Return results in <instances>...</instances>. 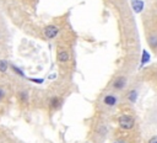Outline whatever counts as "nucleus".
<instances>
[{
    "mask_svg": "<svg viewBox=\"0 0 157 143\" xmlns=\"http://www.w3.org/2000/svg\"><path fill=\"white\" fill-rule=\"evenodd\" d=\"M118 123H119L120 128H123L125 131H129V129H131L134 127L135 120L130 115H121V116L118 117Z\"/></svg>",
    "mask_w": 157,
    "mask_h": 143,
    "instance_id": "nucleus-1",
    "label": "nucleus"
},
{
    "mask_svg": "<svg viewBox=\"0 0 157 143\" xmlns=\"http://www.w3.org/2000/svg\"><path fill=\"white\" fill-rule=\"evenodd\" d=\"M59 32H60V30H59V27L55 26V25H48V26H45L44 30H43V33H44L45 38H48V39L55 38V37L59 35Z\"/></svg>",
    "mask_w": 157,
    "mask_h": 143,
    "instance_id": "nucleus-2",
    "label": "nucleus"
},
{
    "mask_svg": "<svg viewBox=\"0 0 157 143\" xmlns=\"http://www.w3.org/2000/svg\"><path fill=\"white\" fill-rule=\"evenodd\" d=\"M102 102H103L105 106H108V107H114V106L119 102V100H118V97H117L115 95H113V94H107V95H104Z\"/></svg>",
    "mask_w": 157,
    "mask_h": 143,
    "instance_id": "nucleus-3",
    "label": "nucleus"
},
{
    "mask_svg": "<svg viewBox=\"0 0 157 143\" xmlns=\"http://www.w3.org/2000/svg\"><path fill=\"white\" fill-rule=\"evenodd\" d=\"M125 85H126V78L125 76H123V75H119V76H117L115 79H114V81H113V89H115V90H123L124 88H125Z\"/></svg>",
    "mask_w": 157,
    "mask_h": 143,
    "instance_id": "nucleus-4",
    "label": "nucleus"
},
{
    "mask_svg": "<svg viewBox=\"0 0 157 143\" xmlns=\"http://www.w3.org/2000/svg\"><path fill=\"white\" fill-rule=\"evenodd\" d=\"M70 52L69 51H66V49H59L58 51V53H56V59H58V62H60V63H66V62H69L70 60Z\"/></svg>",
    "mask_w": 157,
    "mask_h": 143,
    "instance_id": "nucleus-5",
    "label": "nucleus"
},
{
    "mask_svg": "<svg viewBox=\"0 0 157 143\" xmlns=\"http://www.w3.org/2000/svg\"><path fill=\"white\" fill-rule=\"evenodd\" d=\"M131 1V7L134 10V12L139 14L144 10V1L142 0H130Z\"/></svg>",
    "mask_w": 157,
    "mask_h": 143,
    "instance_id": "nucleus-6",
    "label": "nucleus"
},
{
    "mask_svg": "<svg viewBox=\"0 0 157 143\" xmlns=\"http://www.w3.org/2000/svg\"><path fill=\"white\" fill-rule=\"evenodd\" d=\"M137 96H139V92H137V90H136V89L130 90V91L128 92V95H126L128 101H129V102H131V104H135V102L137 101Z\"/></svg>",
    "mask_w": 157,
    "mask_h": 143,
    "instance_id": "nucleus-7",
    "label": "nucleus"
},
{
    "mask_svg": "<svg viewBox=\"0 0 157 143\" xmlns=\"http://www.w3.org/2000/svg\"><path fill=\"white\" fill-rule=\"evenodd\" d=\"M49 105H50V107H52V108L56 110V108H59V107H60V105H61V99H60V97H58V96H54V97H52V99H50Z\"/></svg>",
    "mask_w": 157,
    "mask_h": 143,
    "instance_id": "nucleus-8",
    "label": "nucleus"
},
{
    "mask_svg": "<svg viewBox=\"0 0 157 143\" xmlns=\"http://www.w3.org/2000/svg\"><path fill=\"white\" fill-rule=\"evenodd\" d=\"M10 68L12 69V72H13L16 75H18V76H21V78H25V76H26V75H25V73H23V70H22L21 68H18L17 65L11 64V65H10Z\"/></svg>",
    "mask_w": 157,
    "mask_h": 143,
    "instance_id": "nucleus-9",
    "label": "nucleus"
},
{
    "mask_svg": "<svg viewBox=\"0 0 157 143\" xmlns=\"http://www.w3.org/2000/svg\"><path fill=\"white\" fill-rule=\"evenodd\" d=\"M9 67H10V64H9L7 60L0 59V73H6L7 69H9Z\"/></svg>",
    "mask_w": 157,
    "mask_h": 143,
    "instance_id": "nucleus-10",
    "label": "nucleus"
},
{
    "mask_svg": "<svg viewBox=\"0 0 157 143\" xmlns=\"http://www.w3.org/2000/svg\"><path fill=\"white\" fill-rule=\"evenodd\" d=\"M18 99H20V101H22V102H27V101H28V92L25 91V90L20 91V94H18Z\"/></svg>",
    "mask_w": 157,
    "mask_h": 143,
    "instance_id": "nucleus-11",
    "label": "nucleus"
},
{
    "mask_svg": "<svg viewBox=\"0 0 157 143\" xmlns=\"http://www.w3.org/2000/svg\"><path fill=\"white\" fill-rule=\"evenodd\" d=\"M150 60V54L147 53V51H142V57H141V65L146 64Z\"/></svg>",
    "mask_w": 157,
    "mask_h": 143,
    "instance_id": "nucleus-12",
    "label": "nucleus"
},
{
    "mask_svg": "<svg viewBox=\"0 0 157 143\" xmlns=\"http://www.w3.org/2000/svg\"><path fill=\"white\" fill-rule=\"evenodd\" d=\"M148 43H150V46H151L152 48H156V47H157V37H156V36L151 37V38L148 39Z\"/></svg>",
    "mask_w": 157,
    "mask_h": 143,
    "instance_id": "nucleus-13",
    "label": "nucleus"
},
{
    "mask_svg": "<svg viewBox=\"0 0 157 143\" xmlns=\"http://www.w3.org/2000/svg\"><path fill=\"white\" fill-rule=\"evenodd\" d=\"M29 80L33 81V83H36V84H42L44 81L43 79H36V78H29Z\"/></svg>",
    "mask_w": 157,
    "mask_h": 143,
    "instance_id": "nucleus-14",
    "label": "nucleus"
},
{
    "mask_svg": "<svg viewBox=\"0 0 157 143\" xmlns=\"http://www.w3.org/2000/svg\"><path fill=\"white\" fill-rule=\"evenodd\" d=\"M4 97H5V90H4L2 88H0V101H1Z\"/></svg>",
    "mask_w": 157,
    "mask_h": 143,
    "instance_id": "nucleus-15",
    "label": "nucleus"
},
{
    "mask_svg": "<svg viewBox=\"0 0 157 143\" xmlns=\"http://www.w3.org/2000/svg\"><path fill=\"white\" fill-rule=\"evenodd\" d=\"M148 143H157V136H153L152 138H150Z\"/></svg>",
    "mask_w": 157,
    "mask_h": 143,
    "instance_id": "nucleus-16",
    "label": "nucleus"
}]
</instances>
